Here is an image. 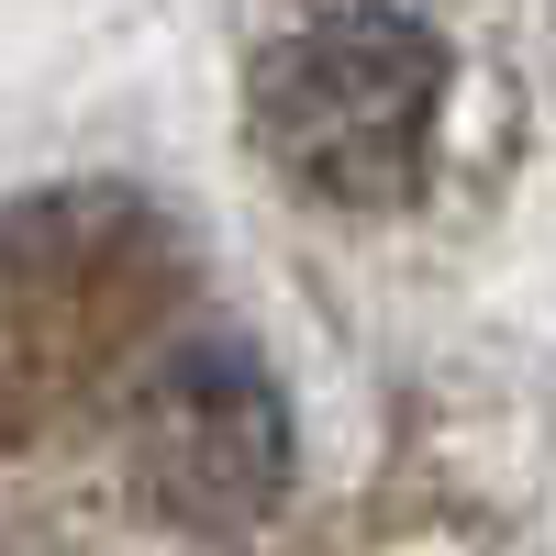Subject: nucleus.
<instances>
[{
    "label": "nucleus",
    "instance_id": "obj_1",
    "mask_svg": "<svg viewBox=\"0 0 556 556\" xmlns=\"http://www.w3.org/2000/svg\"><path fill=\"white\" fill-rule=\"evenodd\" d=\"M178 301V245L123 190H45L0 212V445L78 424Z\"/></svg>",
    "mask_w": 556,
    "mask_h": 556
},
{
    "label": "nucleus",
    "instance_id": "obj_2",
    "mask_svg": "<svg viewBox=\"0 0 556 556\" xmlns=\"http://www.w3.org/2000/svg\"><path fill=\"white\" fill-rule=\"evenodd\" d=\"M445 45L412 12H323L256 67V134L312 201L390 212L434 156Z\"/></svg>",
    "mask_w": 556,
    "mask_h": 556
},
{
    "label": "nucleus",
    "instance_id": "obj_3",
    "mask_svg": "<svg viewBox=\"0 0 556 556\" xmlns=\"http://www.w3.org/2000/svg\"><path fill=\"white\" fill-rule=\"evenodd\" d=\"M123 456L146 501L190 534H245L278 513L290 490V412H278V379L245 356V345H167L146 379H134V412H123Z\"/></svg>",
    "mask_w": 556,
    "mask_h": 556
}]
</instances>
